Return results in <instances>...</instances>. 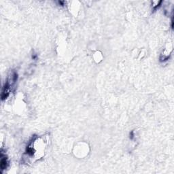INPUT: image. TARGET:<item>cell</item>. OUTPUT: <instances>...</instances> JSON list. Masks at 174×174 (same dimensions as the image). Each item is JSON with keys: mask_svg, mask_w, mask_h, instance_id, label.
Masks as SVG:
<instances>
[{"mask_svg": "<svg viewBox=\"0 0 174 174\" xmlns=\"http://www.w3.org/2000/svg\"><path fill=\"white\" fill-rule=\"evenodd\" d=\"M7 159L6 157H2L1 160V163H0V167L1 170H4L5 169L6 167H7Z\"/></svg>", "mask_w": 174, "mask_h": 174, "instance_id": "cell-1", "label": "cell"}]
</instances>
